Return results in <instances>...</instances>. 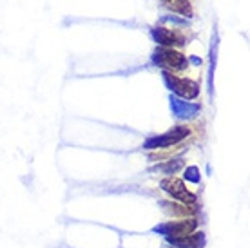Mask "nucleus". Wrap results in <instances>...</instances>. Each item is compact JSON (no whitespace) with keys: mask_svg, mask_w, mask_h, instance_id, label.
<instances>
[{"mask_svg":"<svg viewBox=\"0 0 250 248\" xmlns=\"http://www.w3.org/2000/svg\"><path fill=\"white\" fill-rule=\"evenodd\" d=\"M162 188L167 194H170L174 199L182 201V203H187V205H196V196H194L190 190H187V186L182 180L178 178H165L162 181Z\"/></svg>","mask_w":250,"mask_h":248,"instance_id":"1","label":"nucleus"},{"mask_svg":"<svg viewBox=\"0 0 250 248\" xmlns=\"http://www.w3.org/2000/svg\"><path fill=\"white\" fill-rule=\"evenodd\" d=\"M163 4L174 13H180V15H185V17H190V15H192L190 0H163Z\"/></svg>","mask_w":250,"mask_h":248,"instance_id":"8","label":"nucleus"},{"mask_svg":"<svg viewBox=\"0 0 250 248\" xmlns=\"http://www.w3.org/2000/svg\"><path fill=\"white\" fill-rule=\"evenodd\" d=\"M188 134V127H176L174 130H170L169 134H165L162 138H156V140H150L147 143L149 149H156V147H170L174 143H180L183 138Z\"/></svg>","mask_w":250,"mask_h":248,"instance_id":"5","label":"nucleus"},{"mask_svg":"<svg viewBox=\"0 0 250 248\" xmlns=\"http://www.w3.org/2000/svg\"><path fill=\"white\" fill-rule=\"evenodd\" d=\"M169 243L178 248H201L203 247V234L201 232H192L187 236L169 237Z\"/></svg>","mask_w":250,"mask_h":248,"instance_id":"7","label":"nucleus"},{"mask_svg":"<svg viewBox=\"0 0 250 248\" xmlns=\"http://www.w3.org/2000/svg\"><path fill=\"white\" fill-rule=\"evenodd\" d=\"M167 78L170 80V85H172V89H174V93H178L182 98L192 100L198 96V93H200L198 83L192 80H188V78H180V76L170 75V73H167Z\"/></svg>","mask_w":250,"mask_h":248,"instance_id":"3","label":"nucleus"},{"mask_svg":"<svg viewBox=\"0 0 250 248\" xmlns=\"http://www.w3.org/2000/svg\"><path fill=\"white\" fill-rule=\"evenodd\" d=\"M196 227H198V219H194V217H183L180 221H170V223H167L162 230H165L163 234H167L169 237H178V236H187V234L196 232Z\"/></svg>","mask_w":250,"mask_h":248,"instance_id":"4","label":"nucleus"},{"mask_svg":"<svg viewBox=\"0 0 250 248\" xmlns=\"http://www.w3.org/2000/svg\"><path fill=\"white\" fill-rule=\"evenodd\" d=\"M154 35H156L158 42L162 43V45H165V47H170V49L180 47V45L185 43V38H183L180 33L170 31V29H163V27H160V29L154 31Z\"/></svg>","mask_w":250,"mask_h":248,"instance_id":"6","label":"nucleus"},{"mask_svg":"<svg viewBox=\"0 0 250 248\" xmlns=\"http://www.w3.org/2000/svg\"><path fill=\"white\" fill-rule=\"evenodd\" d=\"M156 62L165 67L169 73H176V71H183V69L187 67V58L182 55V53H178L176 49H162L160 53L156 55Z\"/></svg>","mask_w":250,"mask_h":248,"instance_id":"2","label":"nucleus"}]
</instances>
